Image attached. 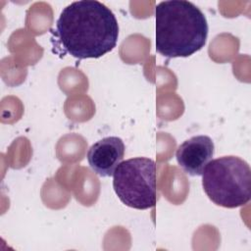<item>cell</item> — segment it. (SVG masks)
Returning <instances> with one entry per match:
<instances>
[{"instance_id": "1", "label": "cell", "mask_w": 251, "mask_h": 251, "mask_svg": "<svg viewBox=\"0 0 251 251\" xmlns=\"http://www.w3.org/2000/svg\"><path fill=\"white\" fill-rule=\"evenodd\" d=\"M52 33L71 56L97 59L116 47L119 25L114 13L103 3L80 0L63 9Z\"/></svg>"}, {"instance_id": "2", "label": "cell", "mask_w": 251, "mask_h": 251, "mask_svg": "<svg viewBox=\"0 0 251 251\" xmlns=\"http://www.w3.org/2000/svg\"><path fill=\"white\" fill-rule=\"evenodd\" d=\"M155 18L156 50L164 57H189L205 46L208 23L192 2L162 1L155 7Z\"/></svg>"}, {"instance_id": "3", "label": "cell", "mask_w": 251, "mask_h": 251, "mask_svg": "<svg viewBox=\"0 0 251 251\" xmlns=\"http://www.w3.org/2000/svg\"><path fill=\"white\" fill-rule=\"evenodd\" d=\"M202 186L216 205L233 209L247 204L251 197V170L236 156L211 160L202 172Z\"/></svg>"}, {"instance_id": "4", "label": "cell", "mask_w": 251, "mask_h": 251, "mask_svg": "<svg viewBox=\"0 0 251 251\" xmlns=\"http://www.w3.org/2000/svg\"><path fill=\"white\" fill-rule=\"evenodd\" d=\"M157 165L154 160L136 157L122 161L113 174V187L127 207L146 210L157 201Z\"/></svg>"}, {"instance_id": "5", "label": "cell", "mask_w": 251, "mask_h": 251, "mask_svg": "<svg viewBox=\"0 0 251 251\" xmlns=\"http://www.w3.org/2000/svg\"><path fill=\"white\" fill-rule=\"evenodd\" d=\"M215 145L208 135H195L181 143L176 152L178 166L189 176H199L212 160Z\"/></svg>"}, {"instance_id": "6", "label": "cell", "mask_w": 251, "mask_h": 251, "mask_svg": "<svg viewBox=\"0 0 251 251\" xmlns=\"http://www.w3.org/2000/svg\"><path fill=\"white\" fill-rule=\"evenodd\" d=\"M125 144L118 136L104 137L88 149L87 161L89 167L98 176H112L116 168L123 161Z\"/></svg>"}]
</instances>
